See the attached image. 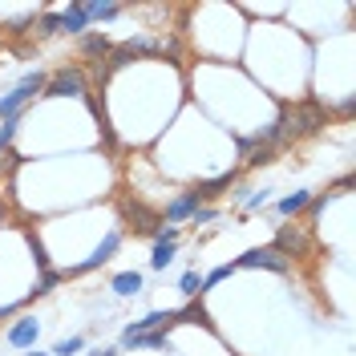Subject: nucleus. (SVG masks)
Returning a JSON list of instances; mask_svg holds the SVG:
<instances>
[{"label":"nucleus","instance_id":"f257e3e1","mask_svg":"<svg viewBox=\"0 0 356 356\" xmlns=\"http://www.w3.org/2000/svg\"><path fill=\"white\" fill-rule=\"evenodd\" d=\"M44 81H49V77H44L41 69L24 73L21 81H17V89H8V93L0 97V122H4V118H17V113H21L24 106L33 102V97H41V93H44Z\"/></svg>","mask_w":356,"mask_h":356},{"label":"nucleus","instance_id":"f03ea898","mask_svg":"<svg viewBox=\"0 0 356 356\" xmlns=\"http://www.w3.org/2000/svg\"><path fill=\"white\" fill-rule=\"evenodd\" d=\"M275 251L284 255V259H308L312 251H316V243H312V222H284L280 231H275Z\"/></svg>","mask_w":356,"mask_h":356},{"label":"nucleus","instance_id":"7ed1b4c3","mask_svg":"<svg viewBox=\"0 0 356 356\" xmlns=\"http://www.w3.org/2000/svg\"><path fill=\"white\" fill-rule=\"evenodd\" d=\"M41 97H89V77L81 65H61L44 81Z\"/></svg>","mask_w":356,"mask_h":356},{"label":"nucleus","instance_id":"20e7f679","mask_svg":"<svg viewBox=\"0 0 356 356\" xmlns=\"http://www.w3.org/2000/svg\"><path fill=\"white\" fill-rule=\"evenodd\" d=\"M118 247H122V231H110V235H106L102 243L93 247V251H89V255H86V259H81V264L65 267V271H61V280H73V275H86V271H93V267L110 264L113 255H118Z\"/></svg>","mask_w":356,"mask_h":356},{"label":"nucleus","instance_id":"39448f33","mask_svg":"<svg viewBox=\"0 0 356 356\" xmlns=\"http://www.w3.org/2000/svg\"><path fill=\"white\" fill-rule=\"evenodd\" d=\"M199 207H207L199 191H182L178 199H170V202H166V211H162V222H170V227H178V222L195 219V211H199Z\"/></svg>","mask_w":356,"mask_h":356},{"label":"nucleus","instance_id":"423d86ee","mask_svg":"<svg viewBox=\"0 0 356 356\" xmlns=\"http://www.w3.org/2000/svg\"><path fill=\"white\" fill-rule=\"evenodd\" d=\"M235 267H267V271H280V275H288L291 271V259H284L275 247H251L247 255H239V264Z\"/></svg>","mask_w":356,"mask_h":356},{"label":"nucleus","instance_id":"0eeeda50","mask_svg":"<svg viewBox=\"0 0 356 356\" xmlns=\"http://www.w3.org/2000/svg\"><path fill=\"white\" fill-rule=\"evenodd\" d=\"M170 324H178V308H166V312H150L142 320H134L122 328V336H142V332H166Z\"/></svg>","mask_w":356,"mask_h":356},{"label":"nucleus","instance_id":"6e6552de","mask_svg":"<svg viewBox=\"0 0 356 356\" xmlns=\"http://www.w3.org/2000/svg\"><path fill=\"white\" fill-rule=\"evenodd\" d=\"M37 336H41V320H37V316H21V320L4 332V340H8V348H33Z\"/></svg>","mask_w":356,"mask_h":356},{"label":"nucleus","instance_id":"1a4fd4ad","mask_svg":"<svg viewBox=\"0 0 356 356\" xmlns=\"http://www.w3.org/2000/svg\"><path fill=\"white\" fill-rule=\"evenodd\" d=\"M61 17V33H69V37H81V33H89V17L81 4H69V8H61L57 13Z\"/></svg>","mask_w":356,"mask_h":356},{"label":"nucleus","instance_id":"9d476101","mask_svg":"<svg viewBox=\"0 0 356 356\" xmlns=\"http://www.w3.org/2000/svg\"><path fill=\"white\" fill-rule=\"evenodd\" d=\"M110 288H113V296L126 300V296H138V291L146 288V280H142V271H118L110 280Z\"/></svg>","mask_w":356,"mask_h":356},{"label":"nucleus","instance_id":"9b49d317","mask_svg":"<svg viewBox=\"0 0 356 356\" xmlns=\"http://www.w3.org/2000/svg\"><path fill=\"white\" fill-rule=\"evenodd\" d=\"M81 8H86L89 24H93V21H113V17H122V4H110V0H86Z\"/></svg>","mask_w":356,"mask_h":356},{"label":"nucleus","instance_id":"f8f14e48","mask_svg":"<svg viewBox=\"0 0 356 356\" xmlns=\"http://www.w3.org/2000/svg\"><path fill=\"white\" fill-rule=\"evenodd\" d=\"M308 202H312V191H296V195H288V199H280V202H275V211H280L284 219H291V215L308 211Z\"/></svg>","mask_w":356,"mask_h":356},{"label":"nucleus","instance_id":"ddd939ff","mask_svg":"<svg viewBox=\"0 0 356 356\" xmlns=\"http://www.w3.org/2000/svg\"><path fill=\"white\" fill-rule=\"evenodd\" d=\"M113 44L102 37V33H89L86 41H81V57H110Z\"/></svg>","mask_w":356,"mask_h":356},{"label":"nucleus","instance_id":"4468645a","mask_svg":"<svg viewBox=\"0 0 356 356\" xmlns=\"http://www.w3.org/2000/svg\"><path fill=\"white\" fill-rule=\"evenodd\" d=\"M175 251H178V243H154V251H150V267H154V271H166V267L175 264Z\"/></svg>","mask_w":356,"mask_h":356},{"label":"nucleus","instance_id":"2eb2a0df","mask_svg":"<svg viewBox=\"0 0 356 356\" xmlns=\"http://www.w3.org/2000/svg\"><path fill=\"white\" fill-rule=\"evenodd\" d=\"M17 130H21V113L0 122V154H8V150H13V142H17Z\"/></svg>","mask_w":356,"mask_h":356},{"label":"nucleus","instance_id":"dca6fc26","mask_svg":"<svg viewBox=\"0 0 356 356\" xmlns=\"http://www.w3.org/2000/svg\"><path fill=\"white\" fill-rule=\"evenodd\" d=\"M33 33H37V37H53V33H61V17H57V13H41V17H37V21H33Z\"/></svg>","mask_w":356,"mask_h":356},{"label":"nucleus","instance_id":"f3484780","mask_svg":"<svg viewBox=\"0 0 356 356\" xmlns=\"http://www.w3.org/2000/svg\"><path fill=\"white\" fill-rule=\"evenodd\" d=\"M178 291H182L186 300H199V296H202V275H199V271H186V275L178 280Z\"/></svg>","mask_w":356,"mask_h":356},{"label":"nucleus","instance_id":"a211bd4d","mask_svg":"<svg viewBox=\"0 0 356 356\" xmlns=\"http://www.w3.org/2000/svg\"><path fill=\"white\" fill-rule=\"evenodd\" d=\"M178 324H207V308L199 300H191L186 308H178Z\"/></svg>","mask_w":356,"mask_h":356},{"label":"nucleus","instance_id":"6ab92c4d","mask_svg":"<svg viewBox=\"0 0 356 356\" xmlns=\"http://www.w3.org/2000/svg\"><path fill=\"white\" fill-rule=\"evenodd\" d=\"M235 275V264H222V267H215L211 275H202V291H211L215 284H222V280H231Z\"/></svg>","mask_w":356,"mask_h":356},{"label":"nucleus","instance_id":"aec40b11","mask_svg":"<svg viewBox=\"0 0 356 356\" xmlns=\"http://www.w3.org/2000/svg\"><path fill=\"white\" fill-rule=\"evenodd\" d=\"M81 348H86V336H69V340H61L53 353H57V356H77Z\"/></svg>","mask_w":356,"mask_h":356},{"label":"nucleus","instance_id":"412c9836","mask_svg":"<svg viewBox=\"0 0 356 356\" xmlns=\"http://www.w3.org/2000/svg\"><path fill=\"white\" fill-rule=\"evenodd\" d=\"M267 202H271V191H251V195H243V207H247V211H264Z\"/></svg>","mask_w":356,"mask_h":356},{"label":"nucleus","instance_id":"4be33fe9","mask_svg":"<svg viewBox=\"0 0 356 356\" xmlns=\"http://www.w3.org/2000/svg\"><path fill=\"white\" fill-rule=\"evenodd\" d=\"M57 284H61V271H44V275H41V284L33 288V296H49V291L57 288Z\"/></svg>","mask_w":356,"mask_h":356},{"label":"nucleus","instance_id":"5701e85b","mask_svg":"<svg viewBox=\"0 0 356 356\" xmlns=\"http://www.w3.org/2000/svg\"><path fill=\"white\" fill-rule=\"evenodd\" d=\"M211 219H219V211H215V207H199V211H195V219H191V222H195V227H207Z\"/></svg>","mask_w":356,"mask_h":356},{"label":"nucleus","instance_id":"b1692460","mask_svg":"<svg viewBox=\"0 0 356 356\" xmlns=\"http://www.w3.org/2000/svg\"><path fill=\"white\" fill-rule=\"evenodd\" d=\"M89 356H118V348H97V353H89Z\"/></svg>","mask_w":356,"mask_h":356},{"label":"nucleus","instance_id":"393cba45","mask_svg":"<svg viewBox=\"0 0 356 356\" xmlns=\"http://www.w3.org/2000/svg\"><path fill=\"white\" fill-rule=\"evenodd\" d=\"M24 356H53V353H24Z\"/></svg>","mask_w":356,"mask_h":356},{"label":"nucleus","instance_id":"a878e982","mask_svg":"<svg viewBox=\"0 0 356 356\" xmlns=\"http://www.w3.org/2000/svg\"><path fill=\"white\" fill-rule=\"evenodd\" d=\"M0 175H4V162H0Z\"/></svg>","mask_w":356,"mask_h":356}]
</instances>
